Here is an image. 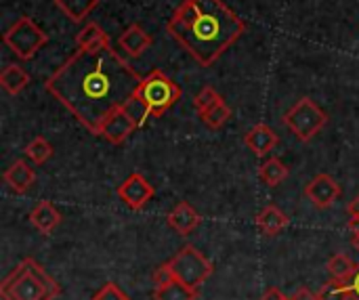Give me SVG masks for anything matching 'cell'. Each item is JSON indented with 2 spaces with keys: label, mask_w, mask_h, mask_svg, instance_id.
Here are the masks:
<instances>
[{
  "label": "cell",
  "mask_w": 359,
  "mask_h": 300,
  "mask_svg": "<svg viewBox=\"0 0 359 300\" xmlns=\"http://www.w3.org/2000/svg\"><path fill=\"white\" fill-rule=\"evenodd\" d=\"M141 80L111 46L78 48L46 78L44 88L90 135L99 137L103 122L137 93Z\"/></svg>",
  "instance_id": "1"
},
{
  "label": "cell",
  "mask_w": 359,
  "mask_h": 300,
  "mask_svg": "<svg viewBox=\"0 0 359 300\" xmlns=\"http://www.w3.org/2000/svg\"><path fill=\"white\" fill-rule=\"evenodd\" d=\"M166 29L202 67H210L242 38L246 23L223 0H183Z\"/></svg>",
  "instance_id": "2"
},
{
  "label": "cell",
  "mask_w": 359,
  "mask_h": 300,
  "mask_svg": "<svg viewBox=\"0 0 359 300\" xmlns=\"http://www.w3.org/2000/svg\"><path fill=\"white\" fill-rule=\"evenodd\" d=\"M59 294L61 286L32 257H25L0 284L4 300H55Z\"/></svg>",
  "instance_id": "3"
},
{
  "label": "cell",
  "mask_w": 359,
  "mask_h": 300,
  "mask_svg": "<svg viewBox=\"0 0 359 300\" xmlns=\"http://www.w3.org/2000/svg\"><path fill=\"white\" fill-rule=\"evenodd\" d=\"M135 97L143 101L149 118H160L181 99V88L162 69H154L141 80Z\"/></svg>",
  "instance_id": "4"
},
{
  "label": "cell",
  "mask_w": 359,
  "mask_h": 300,
  "mask_svg": "<svg viewBox=\"0 0 359 300\" xmlns=\"http://www.w3.org/2000/svg\"><path fill=\"white\" fill-rule=\"evenodd\" d=\"M284 126L292 130V135L303 141L309 143L326 124H328V114L309 97H303L301 101H297L284 116Z\"/></svg>",
  "instance_id": "5"
},
{
  "label": "cell",
  "mask_w": 359,
  "mask_h": 300,
  "mask_svg": "<svg viewBox=\"0 0 359 300\" xmlns=\"http://www.w3.org/2000/svg\"><path fill=\"white\" fill-rule=\"evenodd\" d=\"M168 269L172 273L175 280H179L181 284L189 286V288H200L215 271L212 263L191 244L183 246L168 263Z\"/></svg>",
  "instance_id": "6"
},
{
  "label": "cell",
  "mask_w": 359,
  "mask_h": 300,
  "mask_svg": "<svg viewBox=\"0 0 359 300\" xmlns=\"http://www.w3.org/2000/svg\"><path fill=\"white\" fill-rule=\"evenodd\" d=\"M4 44L11 48L13 55H17L23 61H29L36 57V53L48 42V36L44 29L34 23L29 17H19L2 36Z\"/></svg>",
  "instance_id": "7"
},
{
  "label": "cell",
  "mask_w": 359,
  "mask_h": 300,
  "mask_svg": "<svg viewBox=\"0 0 359 300\" xmlns=\"http://www.w3.org/2000/svg\"><path fill=\"white\" fill-rule=\"evenodd\" d=\"M154 193H156V191H154L151 183H149L141 172L128 175V177L122 181V185L118 187V198H120L130 210H143V208L151 202Z\"/></svg>",
  "instance_id": "8"
},
{
  "label": "cell",
  "mask_w": 359,
  "mask_h": 300,
  "mask_svg": "<svg viewBox=\"0 0 359 300\" xmlns=\"http://www.w3.org/2000/svg\"><path fill=\"white\" fill-rule=\"evenodd\" d=\"M341 193H343L341 185H339L330 175H326V172L313 177V179L307 183V187H305L307 200H309L316 208H320V210L330 208V206L341 198Z\"/></svg>",
  "instance_id": "9"
},
{
  "label": "cell",
  "mask_w": 359,
  "mask_h": 300,
  "mask_svg": "<svg viewBox=\"0 0 359 300\" xmlns=\"http://www.w3.org/2000/svg\"><path fill=\"white\" fill-rule=\"evenodd\" d=\"M137 128H139V124L135 122V118H133V116L124 109V105H122V107H118L114 114H109V118L103 122L99 137L107 139V141L114 143V145H122Z\"/></svg>",
  "instance_id": "10"
},
{
  "label": "cell",
  "mask_w": 359,
  "mask_h": 300,
  "mask_svg": "<svg viewBox=\"0 0 359 300\" xmlns=\"http://www.w3.org/2000/svg\"><path fill=\"white\" fill-rule=\"evenodd\" d=\"M244 143H246V147H248L255 156L265 158L269 151L276 149V145H278V135H276V130H273L271 126H267V124H257V126H252V128L244 135Z\"/></svg>",
  "instance_id": "11"
},
{
  "label": "cell",
  "mask_w": 359,
  "mask_h": 300,
  "mask_svg": "<svg viewBox=\"0 0 359 300\" xmlns=\"http://www.w3.org/2000/svg\"><path fill=\"white\" fill-rule=\"evenodd\" d=\"M29 223H32V227H34L38 233L50 236V233L59 227V223H61V212L55 208V204L42 200V202H38V204L34 206V210L29 212Z\"/></svg>",
  "instance_id": "12"
},
{
  "label": "cell",
  "mask_w": 359,
  "mask_h": 300,
  "mask_svg": "<svg viewBox=\"0 0 359 300\" xmlns=\"http://www.w3.org/2000/svg\"><path fill=\"white\" fill-rule=\"evenodd\" d=\"M4 181H6V185H8L15 193L23 196V193L29 191L32 185L36 183V170H34L25 160H17V162H13V164L4 170Z\"/></svg>",
  "instance_id": "13"
},
{
  "label": "cell",
  "mask_w": 359,
  "mask_h": 300,
  "mask_svg": "<svg viewBox=\"0 0 359 300\" xmlns=\"http://www.w3.org/2000/svg\"><path fill=\"white\" fill-rule=\"evenodd\" d=\"M200 214L196 212V208L189 202H179L170 214L166 217V223L179 233V236H189L198 225H200Z\"/></svg>",
  "instance_id": "14"
},
{
  "label": "cell",
  "mask_w": 359,
  "mask_h": 300,
  "mask_svg": "<svg viewBox=\"0 0 359 300\" xmlns=\"http://www.w3.org/2000/svg\"><path fill=\"white\" fill-rule=\"evenodd\" d=\"M118 44H120V48L126 50L130 57H141V55L154 44V38H151V34H147L139 23H133V25H128V27L124 29V34L120 36Z\"/></svg>",
  "instance_id": "15"
},
{
  "label": "cell",
  "mask_w": 359,
  "mask_h": 300,
  "mask_svg": "<svg viewBox=\"0 0 359 300\" xmlns=\"http://www.w3.org/2000/svg\"><path fill=\"white\" fill-rule=\"evenodd\" d=\"M290 219L273 204L265 206L259 214H257V227L265 238H276L278 233H282L288 227Z\"/></svg>",
  "instance_id": "16"
},
{
  "label": "cell",
  "mask_w": 359,
  "mask_h": 300,
  "mask_svg": "<svg viewBox=\"0 0 359 300\" xmlns=\"http://www.w3.org/2000/svg\"><path fill=\"white\" fill-rule=\"evenodd\" d=\"M76 44H78V48H86V50H97V48L111 46L109 44V36L97 23H86L78 32V36H76Z\"/></svg>",
  "instance_id": "17"
},
{
  "label": "cell",
  "mask_w": 359,
  "mask_h": 300,
  "mask_svg": "<svg viewBox=\"0 0 359 300\" xmlns=\"http://www.w3.org/2000/svg\"><path fill=\"white\" fill-rule=\"evenodd\" d=\"M0 84L8 95H19L27 84H29V76L23 67H19L17 63H8L2 71H0Z\"/></svg>",
  "instance_id": "18"
},
{
  "label": "cell",
  "mask_w": 359,
  "mask_h": 300,
  "mask_svg": "<svg viewBox=\"0 0 359 300\" xmlns=\"http://www.w3.org/2000/svg\"><path fill=\"white\" fill-rule=\"evenodd\" d=\"M53 2L74 23H82L99 4V0H53Z\"/></svg>",
  "instance_id": "19"
},
{
  "label": "cell",
  "mask_w": 359,
  "mask_h": 300,
  "mask_svg": "<svg viewBox=\"0 0 359 300\" xmlns=\"http://www.w3.org/2000/svg\"><path fill=\"white\" fill-rule=\"evenodd\" d=\"M198 290L181 284L179 280H170L162 286H156L154 290V300H196Z\"/></svg>",
  "instance_id": "20"
},
{
  "label": "cell",
  "mask_w": 359,
  "mask_h": 300,
  "mask_svg": "<svg viewBox=\"0 0 359 300\" xmlns=\"http://www.w3.org/2000/svg\"><path fill=\"white\" fill-rule=\"evenodd\" d=\"M288 175H290L288 166L278 158H269L259 166V179L269 187H278L282 181H286Z\"/></svg>",
  "instance_id": "21"
},
{
  "label": "cell",
  "mask_w": 359,
  "mask_h": 300,
  "mask_svg": "<svg viewBox=\"0 0 359 300\" xmlns=\"http://www.w3.org/2000/svg\"><path fill=\"white\" fill-rule=\"evenodd\" d=\"M355 271H358V263L353 259H349L345 252H339L328 261V273L332 280L349 282L355 275Z\"/></svg>",
  "instance_id": "22"
},
{
  "label": "cell",
  "mask_w": 359,
  "mask_h": 300,
  "mask_svg": "<svg viewBox=\"0 0 359 300\" xmlns=\"http://www.w3.org/2000/svg\"><path fill=\"white\" fill-rule=\"evenodd\" d=\"M200 118H202V122H204L208 128L219 130V128H223V126L229 122V118H231V109H229V105H227V103H225V99H223V101H219L217 105H212L208 111H204Z\"/></svg>",
  "instance_id": "23"
},
{
  "label": "cell",
  "mask_w": 359,
  "mask_h": 300,
  "mask_svg": "<svg viewBox=\"0 0 359 300\" xmlns=\"http://www.w3.org/2000/svg\"><path fill=\"white\" fill-rule=\"evenodd\" d=\"M25 156L34 162V164H46L53 158V145L44 139V137H36L34 141H29L25 145Z\"/></svg>",
  "instance_id": "24"
},
{
  "label": "cell",
  "mask_w": 359,
  "mask_h": 300,
  "mask_svg": "<svg viewBox=\"0 0 359 300\" xmlns=\"http://www.w3.org/2000/svg\"><path fill=\"white\" fill-rule=\"evenodd\" d=\"M318 300H351V284L341 280H330L322 286V290L316 294Z\"/></svg>",
  "instance_id": "25"
},
{
  "label": "cell",
  "mask_w": 359,
  "mask_h": 300,
  "mask_svg": "<svg viewBox=\"0 0 359 300\" xmlns=\"http://www.w3.org/2000/svg\"><path fill=\"white\" fill-rule=\"evenodd\" d=\"M219 101H223V97L212 88V86H204L196 97H194V107H196V111L202 116L204 111H208L212 105H217Z\"/></svg>",
  "instance_id": "26"
},
{
  "label": "cell",
  "mask_w": 359,
  "mask_h": 300,
  "mask_svg": "<svg viewBox=\"0 0 359 300\" xmlns=\"http://www.w3.org/2000/svg\"><path fill=\"white\" fill-rule=\"evenodd\" d=\"M93 300H130L128 299V294L120 288V286H116L114 282H107L95 296Z\"/></svg>",
  "instance_id": "27"
},
{
  "label": "cell",
  "mask_w": 359,
  "mask_h": 300,
  "mask_svg": "<svg viewBox=\"0 0 359 300\" xmlns=\"http://www.w3.org/2000/svg\"><path fill=\"white\" fill-rule=\"evenodd\" d=\"M261 300H290V299H286V296H284V294H282L278 288H269V290L263 294V299Z\"/></svg>",
  "instance_id": "28"
},
{
  "label": "cell",
  "mask_w": 359,
  "mask_h": 300,
  "mask_svg": "<svg viewBox=\"0 0 359 300\" xmlns=\"http://www.w3.org/2000/svg\"><path fill=\"white\" fill-rule=\"evenodd\" d=\"M349 284H351V296H353V300H359V263L358 271H355V275L349 280Z\"/></svg>",
  "instance_id": "29"
},
{
  "label": "cell",
  "mask_w": 359,
  "mask_h": 300,
  "mask_svg": "<svg viewBox=\"0 0 359 300\" xmlns=\"http://www.w3.org/2000/svg\"><path fill=\"white\" fill-rule=\"evenodd\" d=\"M290 300H318V296H316V294H311L309 290H305V288H303V290H299V292H297V294H294V296H292Z\"/></svg>",
  "instance_id": "30"
},
{
  "label": "cell",
  "mask_w": 359,
  "mask_h": 300,
  "mask_svg": "<svg viewBox=\"0 0 359 300\" xmlns=\"http://www.w3.org/2000/svg\"><path fill=\"white\" fill-rule=\"evenodd\" d=\"M347 212H349V214H355V217H359V196L355 198V200H353V202H351V204H349V206H347Z\"/></svg>",
  "instance_id": "31"
},
{
  "label": "cell",
  "mask_w": 359,
  "mask_h": 300,
  "mask_svg": "<svg viewBox=\"0 0 359 300\" xmlns=\"http://www.w3.org/2000/svg\"><path fill=\"white\" fill-rule=\"evenodd\" d=\"M353 246L358 248V252H359V236H358V238H353Z\"/></svg>",
  "instance_id": "32"
}]
</instances>
